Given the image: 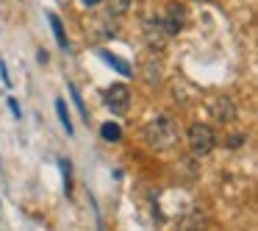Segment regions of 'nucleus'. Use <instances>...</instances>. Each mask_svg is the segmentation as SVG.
<instances>
[{"mask_svg": "<svg viewBox=\"0 0 258 231\" xmlns=\"http://www.w3.org/2000/svg\"><path fill=\"white\" fill-rule=\"evenodd\" d=\"M145 140L156 151H169L178 142V128H175V123L169 117H156L153 123L145 125Z\"/></svg>", "mask_w": 258, "mask_h": 231, "instance_id": "f257e3e1", "label": "nucleus"}, {"mask_svg": "<svg viewBox=\"0 0 258 231\" xmlns=\"http://www.w3.org/2000/svg\"><path fill=\"white\" fill-rule=\"evenodd\" d=\"M186 142H189V151L195 153V156H208V153L217 148V136H214L211 125H206V123L189 125V131H186Z\"/></svg>", "mask_w": 258, "mask_h": 231, "instance_id": "f03ea898", "label": "nucleus"}, {"mask_svg": "<svg viewBox=\"0 0 258 231\" xmlns=\"http://www.w3.org/2000/svg\"><path fill=\"white\" fill-rule=\"evenodd\" d=\"M103 101H106V106L111 109L114 114L122 117V114L128 112V106H131V89L125 84H111L106 89V98H103Z\"/></svg>", "mask_w": 258, "mask_h": 231, "instance_id": "7ed1b4c3", "label": "nucleus"}, {"mask_svg": "<svg viewBox=\"0 0 258 231\" xmlns=\"http://www.w3.org/2000/svg\"><path fill=\"white\" fill-rule=\"evenodd\" d=\"M145 39H147V45L150 48H156V51H161L164 48V42L169 39L167 36V31H164V25H161V20H147L145 23Z\"/></svg>", "mask_w": 258, "mask_h": 231, "instance_id": "20e7f679", "label": "nucleus"}, {"mask_svg": "<svg viewBox=\"0 0 258 231\" xmlns=\"http://www.w3.org/2000/svg\"><path fill=\"white\" fill-rule=\"evenodd\" d=\"M142 78H145L147 84H158V81H161V64L153 62V56H147L145 62H142Z\"/></svg>", "mask_w": 258, "mask_h": 231, "instance_id": "39448f33", "label": "nucleus"}, {"mask_svg": "<svg viewBox=\"0 0 258 231\" xmlns=\"http://www.w3.org/2000/svg\"><path fill=\"white\" fill-rule=\"evenodd\" d=\"M211 112H214V117L222 123V120H233L236 109H233V103H230L228 98H217V101H214V106H211Z\"/></svg>", "mask_w": 258, "mask_h": 231, "instance_id": "423d86ee", "label": "nucleus"}, {"mask_svg": "<svg viewBox=\"0 0 258 231\" xmlns=\"http://www.w3.org/2000/svg\"><path fill=\"white\" fill-rule=\"evenodd\" d=\"M100 56L106 59V62L111 64V67L117 70L119 75H125V78H131V75H134V67H131L128 62H122V59H119V56H111V53H108V51H100Z\"/></svg>", "mask_w": 258, "mask_h": 231, "instance_id": "0eeeda50", "label": "nucleus"}, {"mask_svg": "<svg viewBox=\"0 0 258 231\" xmlns=\"http://www.w3.org/2000/svg\"><path fill=\"white\" fill-rule=\"evenodd\" d=\"M47 23H50V28H53V36H56V42L64 48V51H70V42H67V34H64V25H61V20L56 17V14H47Z\"/></svg>", "mask_w": 258, "mask_h": 231, "instance_id": "6e6552de", "label": "nucleus"}, {"mask_svg": "<svg viewBox=\"0 0 258 231\" xmlns=\"http://www.w3.org/2000/svg\"><path fill=\"white\" fill-rule=\"evenodd\" d=\"M100 136L106 142H119L122 140V128H119L117 123H103L100 125Z\"/></svg>", "mask_w": 258, "mask_h": 231, "instance_id": "1a4fd4ad", "label": "nucleus"}, {"mask_svg": "<svg viewBox=\"0 0 258 231\" xmlns=\"http://www.w3.org/2000/svg\"><path fill=\"white\" fill-rule=\"evenodd\" d=\"M56 114H58V120H61V125L67 128V134H73V120H70V112H67V103L64 101H56Z\"/></svg>", "mask_w": 258, "mask_h": 231, "instance_id": "9d476101", "label": "nucleus"}, {"mask_svg": "<svg viewBox=\"0 0 258 231\" xmlns=\"http://www.w3.org/2000/svg\"><path fill=\"white\" fill-rule=\"evenodd\" d=\"M134 6V0H108V14H114V17H122L128 9Z\"/></svg>", "mask_w": 258, "mask_h": 231, "instance_id": "9b49d317", "label": "nucleus"}, {"mask_svg": "<svg viewBox=\"0 0 258 231\" xmlns=\"http://www.w3.org/2000/svg\"><path fill=\"white\" fill-rule=\"evenodd\" d=\"M70 95H73V101H75V106H78V112L84 114V120H86V123H89V117H86V106H84V98L78 95V89H75L73 84H70Z\"/></svg>", "mask_w": 258, "mask_h": 231, "instance_id": "f8f14e48", "label": "nucleus"}, {"mask_svg": "<svg viewBox=\"0 0 258 231\" xmlns=\"http://www.w3.org/2000/svg\"><path fill=\"white\" fill-rule=\"evenodd\" d=\"M9 109H12V114H14V117H23V112H20V103L17 101H14V98H12V101H9Z\"/></svg>", "mask_w": 258, "mask_h": 231, "instance_id": "ddd939ff", "label": "nucleus"}, {"mask_svg": "<svg viewBox=\"0 0 258 231\" xmlns=\"http://www.w3.org/2000/svg\"><path fill=\"white\" fill-rule=\"evenodd\" d=\"M241 140H244V136H241V134H236V136H230V145H233V148H236V145H241Z\"/></svg>", "mask_w": 258, "mask_h": 231, "instance_id": "4468645a", "label": "nucleus"}, {"mask_svg": "<svg viewBox=\"0 0 258 231\" xmlns=\"http://www.w3.org/2000/svg\"><path fill=\"white\" fill-rule=\"evenodd\" d=\"M86 6H97V3H100V0H84Z\"/></svg>", "mask_w": 258, "mask_h": 231, "instance_id": "2eb2a0df", "label": "nucleus"}, {"mask_svg": "<svg viewBox=\"0 0 258 231\" xmlns=\"http://www.w3.org/2000/svg\"><path fill=\"white\" fill-rule=\"evenodd\" d=\"M197 3H206V0H197Z\"/></svg>", "mask_w": 258, "mask_h": 231, "instance_id": "dca6fc26", "label": "nucleus"}]
</instances>
